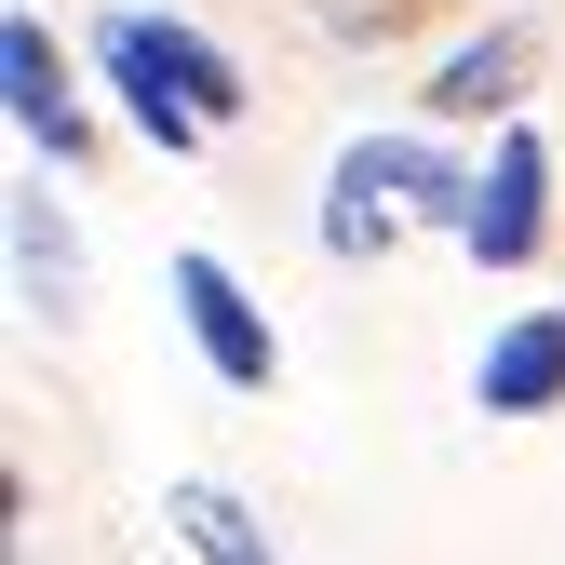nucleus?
I'll return each instance as SVG.
<instances>
[{"mask_svg":"<svg viewBox=\"0 0 565 565\" xmlns=\"http://www.w3.org/2000/svg\"><path fill=\"white\" fill-rule=\"evenodd\" d=\"M525 243H539V135H512L499 175L471 189V256H484V269H512Z\"/></svg>","mask_w":565,"mask_h":565,"instance_id":"nucleus-4","label":"nucleus"},{"mask_svg":"<svg viewBox=\"0 0 565 565\" xmlns=\"http://www.w3.org/2000/svg\"><path fill=\"white\" fill-rule=\"evenodd\" d=\"M14 282H28V310H82V256H67V230L41 216V202H14Z\"/></svg>","mask_w":565,"mask_h":565,"instance_id":"nucleus-6","label":"nucleus"},{"mask_svg":"<svg viewBox=\"0 0 565 565\" xmlns=\"http://www.w3.org/2000/svg\"><path fill=\"white\" fill-rule=\"evenodd\" d=\"M565 391V310H525L499 350H484V417H539Z\"/></svg>","mask_w":565,"mask_h":565,"instance_id":"nucleus-2","label":"nucleus"},{"mask_svg":"<svg viewBox=\"0 0 565 565\" xmlns=\"http://www.w3.org/2000/svg\"><path fill=\"white\" fill-rule=\"evenodd\" d=\"M108 82L135 95V135H149V149H189V135H202V108L162 82V54H149V14H135V28H108Z\"/></svg>","mask_w":565,"mask_h":565,"instance_id":"nucleus-5","label":"nucleus"},{"mask_svg":"<svg viewBox=\"0 0 565 565\" xmlns=\"http://www.w3.org/2000/svg\"><path fill=\"white\" fill-rule=\"evenodd\" d=\"M175 539H189L202 565H269V552H256V525L216 499V484H175Z\"/></svg>","mask_w":565,"mask_h":565,"instance_id":"nucleus-7","label":"nucleus"},{"mask_svg":"<svg viewBox=\"0 0 565 565\" xmlns=\"http://www.w3.org/2000/svg\"><path fill=\"white\" fill-rule=\"evenodd\" d=\"M175 297H189V337H202V364H216L230 391H269V323L243 310V282L216 256H175Z\"/></svg>","mask_w":565,"mask_h":565,"instance_id":"nucleus-1","label":"nucleus"},{"mask_svg":"<svg viewBox=\"0 0 565 565\" xmlns=\"http://www.w3.org/2000/svg\"><path fill=\"white\" fill-rule=\"evenodd\" d=\"M0 82H14V121L41 135V149L67 162V149H82V108H67V67H54V41L14 14V28H0Z\"/></svg>","mask_w":565,"mask_h":565,"instance_id":"nucleus-3","label":"nucleus"},{"mask_svg":"<svg viewBox=\"0 0 565 565\" xmlns=\"http://www.w3.org/2000/svg\"><path fill=\"white\" fill-rule=\"evenodd\" d=\"M512 67H525V41H471V54L445 67V82H431V108H458V121H471L484 95H512Z\"/></svg>","mask_w":565,"mask_h":565,"instance_id":"nucleus-8","label":"nucleus"}]
</instances>
